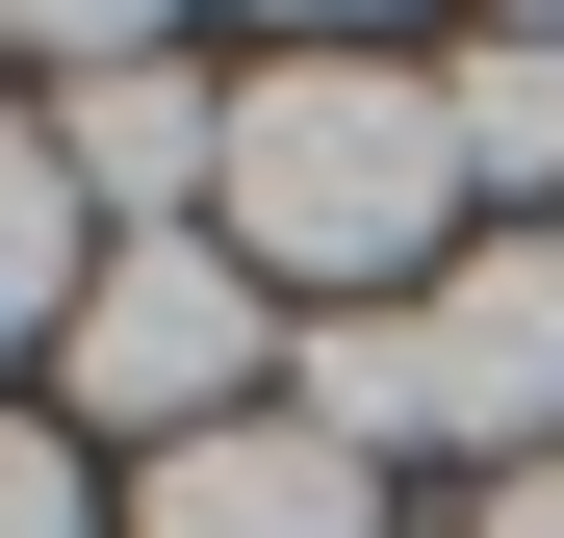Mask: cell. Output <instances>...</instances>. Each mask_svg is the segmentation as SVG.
Listing matches in <instances>:
<instances>
[{
	"instance_id": "1",
	"label": "cell",
	"mask_w": 564,
	"mask_h": 538,
	"mask_svg": "<svg viewBox=\"0 0 564 538\" xmlns=\"http://www.w3.org/2000/svg\"><path fill=\"white\" fill-rule=\"evenodd\" d=\"M436 179H462V129H436L411 52H282V77H231V256H257V283L386 308L411 256H436Z\"/></svg>"
},
{
	"instance_id": "2",
	"label": "cell",
	"mask_w": 564,
	"mask_h": 538,
	"mask_svg": "<svg viewBox=\"0 0 564 538\" xmlns=\"http://www.w3.org/2000/svg\"><path fill=\"white\" fill-rule=\"evenodd\" d=\"M52 359H77V410H104V436L180 462V436L257 410V256H231V231H104V283H77Z\"/></svg>"
},
{
	"instance_id": "3",
	"label": "cell",
	"mask_w": 564,
	"mask_h": 538,
	"mask_svg": "<svg viewBox=\"0 0 564 538\" xmlns=\"http://www.w3.org/2000/svg\"><path fill=\"white\" fill-rule=\"evenodd\" d=\"M411 436L564 462V231H488L462 283H411Z\"/></svg>"
},
{
	"instance_id": "4",
	"label": "cell",
	"mask_w": 564,
	"mask_h": 538,
	"mask_svg": "<svg viewBox=\"0 0 564 538\" xmlns=\"http://www.w3.org/2000/svg\"><path fill=\"white\" fill-rule=\"evenodd\" d=\"M52 154H77V206L180 231V206H231V77H180V52H104V77L52 103Z\"/></svg>"
},
{
	"instance_id": "5",
	"label": "cell",
	"mask_w": 564,
	"mask_h": 538,
	"mask_svg": "<svg viewBox=\"0 0 564 538\" xmlns=\"http://www.w3.org/2000/svg\"><path fill=\"white\" fill-rule=\"evenodd\" d=\"M129 538H386V462H334L308 410H231V436H180V462H154Z\"/></svg>"
},
{
	"instance_id": "6",
	"label": "cell",
	"mask_w": 564,
	"mask_h": 538,
	"mask_svg": "<svg viewBox=\"0 0 564 538\" xmlns=\"http://www.w3.org/2000/svg\"><path fill=\"white\" fill-rule=\"evenodd\" d=\"M77 283H104V206H77V154L0 103V333H77Z\"/></svg>"
},
{
	"instance_id": "7",
	"label": "cell",
	"mask_w": 564,
	"mask_h": 538,
	"mask_svg": "<svg viewBox=\"0 0 564 538\" xmlns=\"http://www.w3.org/2000/svg\"><path fill=\"white\" fill-rule=\"evenodd\" d=\"M436 129H462V179H564V26L436 52Z\"/></svg>"
},
{
	"instance_id": "8",
	"label": "cell",
	"mask_w": 564,
	"mask_h": 538,
	"mask_svg": "<svg viewBox=\"0 0 564 538\" xmlns=\"http://www.w3.org/2000/svg\"><path fill=\"white\" fill-rule=\"evenodd\" d=\"M308 436H334V462L411 436V308H334V333H308Z\"/></svg>"
},
{
	"instance_id": "9",
	"label": "cell",
	"mask_w": 564,
	"mask_h": 538,
	"mask_svg": "<svg viewBox=\"0 0 564 538\" xmlns=\"http://www.w3.org/2000/svg\"><path fill=\"white\" fill-rule=\"evenodd\" d=\"M0 538H104V513H77V462H52L26 410H0Z\"/></svg>"
},
{
	"instance_id": "10",
	"label": "cell",
	"mask_w": 564,
	"mask_h": 538,
	"mask_svg": "<svg viewBox=\"0 0 564 538\" xmlns=\"http://www.w3.org/2000/svg\"><path fill=\"white\" fill-rule=\"evenodd\" d=\"M488 538H564V462H513V487H488Z\"/></svg>"
}]
</instances>
